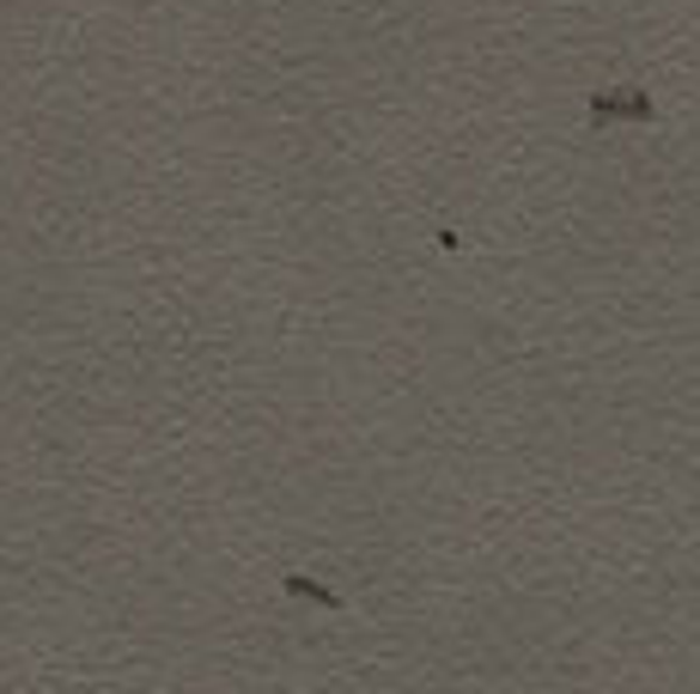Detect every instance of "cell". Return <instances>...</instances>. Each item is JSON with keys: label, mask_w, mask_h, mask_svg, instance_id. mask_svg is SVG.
Segmentation results:
<instances>
[{"label": "cell", "mask_w": 700, "mask_h": 694, "mask_svg": "<svg viewBox=\"0 0 700 694\" xmlns=\"http://www.w3.org/2000/svg\"><path fill=\"white\" fill-rule=\"evenodd\" d=\"M280 591H287V597H305V603H323V609H335V603H342L329 585H317V578H305V573H287V578H280Z\"/></svg>", "instance_id": "7a4b0ae2"}, {"label": "cell", "mask_w": 700, "mask_h": 694, "mask_svg": "<svg viewBox=\"0 0 700 694\" xmlns=\"http://www.w3.org/2000/svg\"><path fill=\"white\" fill-rule=\"evenodd\" d=\"M615 116H628V122H645V116H652V98L645 92H628V86H621V92H598L591 98V122H615Z\"/></svg>", "instance_id": "6da1fadb"}]
</instances>
